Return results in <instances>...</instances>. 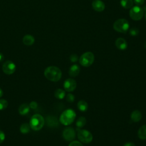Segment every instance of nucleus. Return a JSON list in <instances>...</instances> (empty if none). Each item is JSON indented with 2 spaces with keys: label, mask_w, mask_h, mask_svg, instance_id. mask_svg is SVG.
Returning <instances> with one entry per match:
<instances>
[{
  "label": "nucleus",
  "mask_w": 146,
  "mask_h": 146,
  "mask_svg": "<svg viewBox=\"0 0 146 146\" xmlns=\"http://www.w3.org/2000/svg\"><path fill=\"white\" fill-rule=\"evenodd\" d=\"M124 146H135V144H134L133 143H132V142H128V143H126L124 145Z\"/></svg>",
  "instance_id": "2f4dec72"
},
{
  "label": "nucleus",
  "mask_w": 146,
  "mask_h": 146,
  "mask_svg": "<svg viewBox=\"0 0 146 146\" xmlns=\"http://www.w3.org/2000/svg\"><path fill=\"white\" fill-rule=\"evenodd\" d=\"M144 15V10L139 6L132 7L129 11V16L132 19L135 21L140 20Z\"/></svg>",
  "instance_id": "423d86ee"
},
{
  "label": "nucleus",
  "mask_w": 146,
  "mask_h": 146,
  "mask_svg": "<svg viewBox=\"0 0 146 146\" xmlns=\"http://www.w3.org/2000/svg\"><path fill=\"white\" fill-rule=\"evenodd\" d=\"M145 0H133L134 3L137 5V6H140L142 5L144 3Z\"/></svg>",
  "instance_id": "7c9ffc66"
},
{
  "label": "nucleus",
  "mask_w": 146,
  "mask_h": 146,
  "mask_svg": "<svg viewBox=\"0 0 146 146\" xmlns=\"http://www.w3.org/2000/svg\"><path fill=\"white\" fill-rule=\"evenodd\" d=\"M47 125L50 127H56L58 124V120L54 116H49L47 118Z\"/></svg>",
  "instance_id": "aec40b11"
},
{
  "label": "nucleus",
  "mask_w": 146,
  "mask_h": 146,
  "mask_svg": "<svg viewBox=\"0 0 146 146\" xmlns=\"http://www.w3.org/2000/svg\"><path fill=\"white\" fill-rule=\"evenodd\" d=\"M144 47H145V48H146V42L144 43Z\"/></svg>",
  "instance_id": "f704fd0d"
},
{
  "label": "nucleus",
  "mask_w": 146,
  "mask_h": 146,
  "mask_svg": "<svg viewBox=\"0 0 146 146\" xmlns=\"http://www.w3.org/2000/svg\"><path fill=\"white\" fill-rule=\"evenodd\" d=\"M86 123V119L84 117H80L76 122V125L78 128H80L84 126Z\"/></svg>",
  "instance_id": "4be33fe9"
},
{
  "label": "nucleus",
  "mask_w": 146,
  "mask_h": 146,
  "mask_svg": "<svg viewBox=\"0 0 146 146\" xmlns=\"http://www.w3.org/2000/svg\"><path fill=\"white\" fill-rule=\"evenodd\" d=\"M137 135L140 139L146 140V125H143L139 128Z\"/></svg>",
  "instance_id": "f3484780"
},
{
  "label": "nucleus",
  "mask_w": 146,
  "mask_h": 146,
  "mask_svg": "<svg viewBox=\"0 0 146 146\" xmlns=\"http://www.w3.org/2000/svg\"><path fill=\"white\" fill-rule=\"evenodd\" d=\"M70 59L72 62H76L78 60V56L76 54H72L70 56Z\"/></svg>",
  "instance_id": "bb28decb"
},
{
  "label": "nucleus",
  "mask_w": 146,
  "mask_h": 146,
  "mask_svg": "<svg viewBox=\"0 0 146 146\" xmlns=\"http://www.w3.org/2000/svg\"><path fill=\"white\" fill-rule=\"evenodd\" d=\"M30 106L27 103H23L21 104L18 109V112L21 115H26L30 111Z\"/></svg>",
  "instance_id": "4468645a"
},
{
  "label": "nucleus",
  "mask_w": 146,
  "mask_h": 146,
  "mask_svg": "<svg viewBox=\"0 0 146 146\" xmlns=\"http://www.w3.org/2000/svg\"><path fill=\"white\" fill-rule=\"evenodd\" d=\"M35 42V39L33 35L27 34L23 36V43L26 46H31L34 44Z\"/></svg>",
  "instance_id": "2eb2a0df"
},
{
  "label": "nucleus",
  "mask_w": 146,
  "mask_h": 146,
  "mask_svg": "<svg viewBox=\"0 0 146 146\" xmlns=\"http://www.w3.org/2000/svg\"><path fill=\"white\" fill-rule=\"evenodd\" d=\"M44 76L52 82H58L62 77L60 70L56 66H49L44 71Z\"/></svg>",
  "instance_id": "f257e3e1"
},
{
  "label": "nucleus",
  "mask_w": 146,
  "mask_h": 146,
  "mask_svg": "<svg viewBox=\"0 0 146 146\" xmlns=\"http://www.w3.org/2000/svg\"><path fill=\"white\" fill-rule=\"evenodd\" d=\"M44 119L43 117L39 114L33 115L30 121V126L34 131L40 130L44 125Z\"/></svg>",
  "instance_id": "7ed1b4c3"
},
{
  "label": "nucleus",
  "mask_w": 146,
  "mask_h": 146,
  "mask_svg": "<svg viewBox=\"0 0 146 146\" xmlns=\"http://www.w3.org/2000/svg\"><path fill=\"white\" fill-rule=\"evenodd\" d=\"M92 6L94 10L96 11H102L105 9V5L101 0H94L92 3Z\"/></svg>",
  "instance_id": "9b49d317"
},
{
  "label": "nucleus",
  "mask_w": 146,
  "mask_h": 146,
  "mask_svg": "<svg viewBox=\"0 0 146 146\" xmlns=\"http://www.w3.org/2000/svg\"><path fill=\"white\" fill-rule=\"evenodd\" d=\"M5 139V133L0 130V144L2 143Z\"/></svg>",
  "instance_id": "c85d7f7f"
},
{
  "label": "nucleus",
  "mask_w": 146,
  "mask_h": 146,
  "mask_svg": "<svg viewBox=\"0 0 146 146\" xmlns=\"http://www.w3.org/2000/svg\"><path fill=\"white\" fill-rule=\"evenodd\" d=\"M29 106L32 109H36L37 108V107H38V104H37V103L36 102L33 101V102H31L30 103Z\"/></svg>",
  "instance_id": "c756f323"
},
{
  "label": "nucleus",
  "mask_w": 146,
  "mask_h": 146,
  "mask_svg": "<svg viewBox=\"0 0 146 146\" xmlns=\"http://www.w3.org/2000/svg\"><path fill=\"white\" fill-rule=\"evenodd\" d=\"M116 47L120 50H124L127 48V43L126 40L122 38H119L115 41Z\"/></svg>",
  "instance_id": "f8f14e48"
},
{
  "label": "nucleus",
  "mask_w": 146,
  "mask_h": 146,
  "mask_svg": "<svg viewBox=\"0 0 146 146\" xmlns=\"http://www.w3.org/2000/svg\"><path fill=\"white\" fill-rule=\"evenodd\" d=\"M120 4L123 8L128 9L133 6V0H121Z\"/></svg>",
  "instance_id": "a211bd4d"
},
{
  "label": "nucleus",
  "mask_w": 146,
  "mask_h": 146,
  "mask_svg": "<svg viewBox=\"0 0 146 146\" xmlns=\"http://www.w3.org/2000/svg\"><path fill=\"white\" fill-rule=\"evenodd\" d=\"M3 59H4L3 55L1 52H0V62H2L3 60Z\"/></svg>",
  "instance_id": "473e14b6"
},
{
  "label": "nucleus",
  "mask_w": 146,
  "mask_h": 146,
  "mask_svg": "<svg viewBox=\"0 0 146 146\" xmlns=\"http://www.w3.org/2000/svg\"><path fill=\"white\" fill-rule=\"evenodd\" d=\"M54 95L56 98L59 99H62L65 97V91L60 88H58L55 91Z\"/></svg>",
  "instance_id": "412c9836"
},
{
  "label": "nucleus",
  "mask_w": 146,
  "mask_h": 146,
  "mask_svg": "<svg viewBox=\"0 0 146 146\" xmlns=\"http://www.w3.org/2000/svg\"><path fill=\"white\" fill-rule=\"evenodd\" d=\"M68 146H83V144L78 141H72Z\"/></svg>",
  "instance_id": "cd10ccee"
},
{
  "label": "nucleus",
  "mask_w": 146,
  "mask_h": 146,
  "mask_svg": "<svg viewBox=\"0 0 146 146\" xmlns=\"http://www.w3.org/2000/svg\"><path fill=\"white\" fill-rule=\"evenodd\" d=\"M8 106V102L6 100L0 99V110H3L7 108Z\"/></svg>",
  "instance_id": "b1692460"
},
{
  "label": "nucleus",
  "mask_w": 146,
  "mask_h": 146,
  "mask_svg": "<svg viewBox=\"0 0 146 146\" xmlns=\"http://www.w3.org/2000/svg\"><path fill=\"white\" fill-rule=\"evenodd\" d=\"M2 95H3V91L0 88V98H1L2 96Z\"/></svg>",
  "instance_id": "72a5a7b5"
},
{
  "label": "nucleus",
  "mask_w": 146,
  "mask_h": 146,
  "mask_svg": "<svg viewBox=\"0 0 146 146\" xmlns=\"http://www.w3.org/2000/svg\"><path fill=\"white\" fill-rule=\"evenodd\" d=\"M80 72V67L77 64H73L69 69V75L72 77H75Z\"/></svg>",
  "instance_id": "ddd939ff"
},
{
  "label": "nucleus",
  "mask_w": 146,
  "mask_h": 146,
  "mask_svg": "<svg viewBox=\"0 0 146 146\" xmlns=\"http://www.w3.org/2000/svg\"><path fill=\"white\" fill-rule=\"evenodd\" d=\"M139 33V29L136 27H132L129 30V34H131L132 36H136L138 35Z\"/></svg>",
  "instance_id": "393cba45"
},
{
  "label": "nucleus",
  "mask_w": 146,
  "mask_h": 146,
  "mask_svg": "<svg viewBox=\"0 0 146 146\" xmlns=\"http://www.w3.org/2000/svg\"><path fill=\"white\" fill-rule=\"evenodd\" d=\"M30 128L31 127L30 126V124H29L28 123H23L20 127V131L21 133L25 134L29 132Z\"/></svg>",
  "instance_id": "5701e85b"
},
{
  "label": "nucleus",
  "mask_w": 146,
  "mask_h": 146,
  "mask_svg": "<svg viewBox=\"0 0 146 146\" xmlns=\"http://www.w3.org/2000/svg\"><path fill=\"white\" fill-rule=\"evenodd\" d=\"M145 19H146V14H145Z\"/></svg>",
  "instance_id": "c9c22d12"
},
{
  "label": "nucleus",
  "mask_w": 146,
  "mask_h": 146,
  "mask_svg": "<svg viewBox=\"0 0 146 146\" xmlns=\"http://www.w3.org/2000/svg\"><path fill=\"white\" fill-rule=\"evenodd\" d=\"M141 117H142V115H141L140 111H139L138 110L133 111L131 115V120L134 122L139 121L141 120Z\"/></svg>",
  "instance_id": "dca6fc26"
},
{
  "label": "nucleus",
  "mask_w": 146,
  "mask_h": 146,
  "mask_svg": "<svg viewBox=\"0 0 146 146\" xmlns=\"http://www.w3.org/2000/svg\"><path fill=\"white\" fill-rule=\"evenodd\" d=\"M63 87L65 90L67 92L73 91L76 87V82L73 79H67L64 81Z\"/></svg>",
  "instance_id": "9d476101"
},
{
  "label": "nucleus",
  "mask_w": 146,
  "mask_h": 146,
  "mask_svg": "<svg viewBox=\"0 0 146 146\" xmlns=\"http://www.w3.org/2000/svg\"><path fill=\"white\" fill-rule=\"evenodd\" d=\"M74 96L71 94H68L66 95V100L69 103H72L74 101Z\"/></svg>",
  "instance_id": "a878e982"
},
{
  "label": "nucleus",
  "mask_w": 146,
  "mask_h": 146,
  "mask_svg": "<svg viewBox=\"0 0 146 146\" xmlns=\"http://www.w3.org/2000/svg\"><path fill=\"white\" fill-rule=\"evenodd\" d=\"M78 137L79 140L83 143H89L93 139L91 133L86 129H79L78 131Z\"/></svg>",
  "instance_id": "0eeeda50"
},
{
  "label": "nucleus",
  "mask_w": 146,
  "mask_h": 146,
  "mask_svg": "<svg viewBox=\"0 0 146 146\" xmlns=\"http://www.w3.org/2000/svg\"><path fill=\"white\" fill-rule=\"evenodd\" d=\"M94 61V55L91 52H86L83 54L79 58L80 64L84 67L90 66Z\"/></svg>",
  "instance_id": "39448f33"
},
{
  "label": "nucleus",
  "mask_w": 146,
  "mask_h": 146,
  "mask_svg": "<svg viewBox=\"0 0 146 146\" xmlns=\"http://www.w3.org/2000/svg\"><path fill=\"white\" fill-rule=\"evenodd\" d=\"M113 27L115 31L119 33H125L129 28V24L125 19H119L114 22Z\"/></svg>",
  "instance_id": "20e7f679"
},
{
  "label": "nucleus",
  "mask_w": 146,
  "mask_h": 146,
  "mask_svg": "<svg viewBox=\"0 0 146 146\" xmlns=\"http://www.w3.org/2000/svg\"><path fill=\"white\" fill-rule=\"evenodd\" d=\"M78 109L82 112H85L88 109V104L84 100H80L77 104Z\"/></svg>",
  "instance_id": "6ab92c4d"
},
{
  "label": "nucleus",
  "mask_w": 146,
  "mask_h": 146,
  "mask_svg": "<svg viewBox=\"0 0 146 146\" xmlns=\"http://www.w3.org/2000/svg\"><path fill=\"white\" fill-rule=\"evenodd\" d=\"M62 135L65 140L71 141L75 137V131L72 127H67L63 130Z\"/></svg>",
  "instance_id": "1a4fd4ad"
},
{
  "label": "nucleus",
  "mask_w": 146,
  "mask_h": 146,
  "mask_svg": "<svg viewBox=\"0 0 146 146\" xmlns=\"http://www.w3.org/2000/svg\"><path fill=\"white\" fill-rule=\"evenodd\" d=\"M16 70V66L14 62L11 60L6 61L2 66L3 72L7 75L13 74Z\"/></svg>",
  "instance_id": "6e6552de"
},
{
  "label": "nucleus",
  "mask_w": 146,
  "mask_h": 146,
  "mask_svg": "<svg viewBox=\"0 0 146 146\" xmlns=\"http://www.w3.org/2000/svg\"><path fill=\"white\" fill-rule=\"evenodd\" d=\"M76 113L74 111L71 109H67L62 113L59 121L62 124L68 125L74 121Z\"/></svg>",
  "instance_id": "f03ea898"
}]
</instances>
